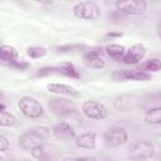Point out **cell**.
<instances>
[{"label":"cell","mask_w":161,"mask_h":161,"mask_svg":"<svg viewBox=\"0 0 161 161\" xmlns=\"http://www.w3.org/2000/svg\"><path fill=\"white\" fill-rule=\"evenodd\" d=\"M125 52H126V48L119 44H109L104 48V53L112 59H116L118 62H121L122 57L125 55Z\"/></svg>","instance_id":"d6986e66"},{"label":"cell","mask_w":161,"mask_h":161,"mask_svg":"<svg viewBox=\"0 0 161 161\" xmlns=\"http://www.w3.org/2000/svg\"><path fill=\"white\" fill-rule=\"evenodd\" d=\"M58 150L52 146V145H39L35 148L30 150L31 156L36 160V161H54L55 157L58 156Z\"/></svg>","instance_id":"8fae6325"},{"label":"cell","mask_w":161,"mask_h":161,"mask_svg":"<svg viewBox=\"0 0 161 161\" xmlns=\"http://www.w3.org/2000/svg\"><path fill=\"white\" fill-rule=\"evenodd\" d=\"M143 119L148 125H161V106L153 107L146 111Z\"/></svg>","instance_id":"ac0fdd59"},{"label":"cell","mask_w":161,"mask_h":161,"mask_svg":"<svg viewBox=\"0 0 161 161\" xmlns=\"http://www.w3.org/2000/svg\"><path fill=\"white\" fill-rule=\"evenodd\" d=\"M48 91L54 93V94H59V96H69V97H78L79 92L69 86V84H64V83H49L47 86Z\"/></svg>","instance_id":"5bb4252c"},{"label":"cell","mask_w":161,"mask_h":161,"mask_svg":"<svg viewBox=\"0 0 161 161\" xmlns=\"http://www.w3.org/2000/svg\"><path fill=\"white\" fill-rule=\"evenodd\" d=\"M128 155L135 161H145L152 158L155 155V146L150 141L140 140L135 141L128 150Z\"/></svg>","instance_id":"3957f363"},{"label":"cell","mask_w":161,"mask_h":161,"mask_svg":"<svg viewBox=\"0 0 161 161\" xmlns=\"http://www.w3.org/2000/svg\"><path fill=\"white\" fill-rule=\"evenodd\" d=\"M140 69L147 72V73H156V72H160L161 70V60L157 59V58H151V59H147L145 62H142L140 64Z\"/></svg>","instance_id":"ffe728a7"},{"label":"cell","mask_w":161,"mask_h":161,"mask_svg":"<svg viewBox=\"0 0 161 161\" xmlns=\"http://www.w3.org/2000/svg\"><path fill=\"white\" fill-rule=\"evenodd\" d=\"M18 106H19V109L21 111V113L29 118H40L44 112L42 103L29 96L21 97Z\"/></svg>","instance_id":"5b68a950"},{"label":"cell","mask_w":161,"mask_h":161,"mask_svg":"<svg viewBox=\"0 0 161 161\" xmlns=\"http://www.w3.org/2000/svg\"><path fill=\"white\" fill-rule=\"evenodd\" d=\"M116 8L119 13L127 14V15H140L146 11L147 3L145 0H128V1H117Z\"/></svg>","instance_id":"ba28073f"},{"label":"cell","mask_w":161,"mask_h":161,"mask_svg":"<svg viewBox=\"0 0 161 161\" xmlns=\"http://www.w3.org/2000/svg\"><path fill=\"white\" fill-rule=\"evenodd\" d=\"M82 112L87 118L91 119H103L108 116V109L102 103L93 99H87L83 102Z\"/></svg>","instance_id":"8992f818"},{"label":"cell","mask_w":161,"mask_h":161,"mask_svg":"<svg viewBox=\"0 0 161 161\" xmlns=\"http://www.w3.org/2000/svg\"><path fill=\"white\" fill-rule=\"evenodd\" d=\"M96 137H97V135L94 132H84V133L78 135L74 138V143L79 148L93 150L96 147Z\"/></svg>","instance_id":"9a60e30c"},{"label":"cell","mask_w":161,"mask_h":161,"mask_svg":"<svg viewBox=\"0 0 161 161\" xmlns=\"http://www.w3.org/2000/svg\"><path fill=\"white\" fill-rule=\"evenodd\" d=\"M20 161H30V160H20Z\"/></svg>","instance_id":"4316f807"},{"label":"cell","mask_w":161,"mask_h":161,"mask_svg":"<svg viewBox=\"0 0 161 161\" xmlns=\"http://www.w3.org/2000/svg\"><path fill=\"white\" fill-rule=\"evenodd\" d=\"M156 31H157V36L161 38V20L157 23V28H156Z\"/></svg>","instance_id":"484cf974"},{"label":"cell","mask_w":161,"mask_h":161,"mask_svg":"<svg viewBox=\"0 0 161 161\" xmlns=\"http://www.w3.org/2000/svg\"><path fill=\"white\" fill-rule=\"evenodd\" d=\"M26 54L33 59H38V58H43L47 54V50L43 47H29L26 49Z\"/></svg>","instance_id":"7402d4cb"},{"label":"cell","mask_w":161,"mask_h":161,"mask_svg":"<svg viewBox=\"0 0 161 161\" xmlns=\"http://www.w3.org/2000/svg\"><path fill=\"white\" fill-rule=\"evenodd\" d=\"M83 63L93 69H101L106 65V58H104V50L102 49H91L87 50L83 57Z\"/></svg>","instance_id":"9c48e42d"},{"label":"cell","mask_w":161,"mask_h":161,"mask_svg":"<svg viewBox=\"0 0 161 161\" xmlns=\"http://www.w3.org/2000/svg\"><path fill=\"white\" fill-rule=\"evenodd\" d=\"M72 13L82 20H96L101 15V9L94 1H80L72 8Z\"/></svg>","instance_id":"7a4b0ae2"},{"label":"cell","mask_w":161,"mask_h":161,"mask_svg":"<svg viewBox=\"0 0 161 161\" xmlns=\"http://www.w3.org/2000/svg\"><path fill=\"white\" fill-rule=\"evenodd\" d=\"M104 142L109 147H117L121 145H125L128 141L127 132L122 127H112L104 132Z\"/></svg>","instance_id":"52a82bcc"},{"label":"cell","mask_w":161,"mask_h":161,"mask_svg":"<svg viewBox=\"0 0 161 161\" xmlns=\"http://www.w3.org/2000/svg\"><path fill=\"white\" fill-rule=\"evenodd\" d=\"M49 135H50V130L48 127L44 126L34 127L21 133L18 137V143L23 150H33L36 146L42 145L49 137Z\"/></svg>","instance_id":"6da1fadb"},{"label":"cell","mask_w":161,"mask_h":161,"mask_svg":"<svg viewBox=\"0 0 161 161\" xmlns=\"http://www.w3.org/2000/svg\"><path fill=\"white\" fill-rule=\"evenodd\" d=\"M0 58L4 64H8L9 67L13 68V65H15L19 62V53L14 47L3 44L0 47Z\"/></svg>","instance_id":"4fadbf2b"},{"label":"cell","mask_w":161,"mask_h":161,"mask_svg":"<svg viewBox=\"0 0 161 161\" xmlns=\"http://www.w3.org/2000/svg\"><path fill=\"white\" fill-rule=\"evenodd\" d=\"M48 106H49V109L52 111V113L55 114L57 117L64 118V117H69V116L77 113L75 104L70 99H65L62 97L49 99Z\"/></svg>","instance_id":"277c9868"},{"label":"cell","mask_w":161,"mask_h":161,"mask_svg":"<svg viewBox=\"0 0 161 161\" xmlns=\"http://www.w3.org/2000/svg\"><path fill=\"white\" fill-rule=\"evenodd\" d=\"M54 73H59V74H63L65 77L74 78V79L80 78V74H79L78 69L74 67V64L68 63V62H64V63H60V64L55 65L54 67Z\"/></svg>","instance_id":"e0dca14e"},{"label":"cell","mask_w":161,"mask_h":161,"mask_svg":"<svg viewBox=\"0 0 161 161\" xmlns=\"http://www.w3.org/2000/svg\"><path fill=\"white\" fill-rule=\"evenodd\" d=\"M80 49V48H83L82 45H65V47H57L55 49H57V52H69L70 49Z\"/></svg>","instance_id":"cb8c5ba5"},{"label":"cell","mask_w":161,"mask_h":161,"mask_svg":"<svg viewBox=\"0 0 161 161\" xmlns=\"http://www.w3.org/2000/svg\"><path fill=\"white\" fill-rule=\"evenodd\" d=\"M10 143H9V140L4 136V135H0V151L1 152H5L8 148H9Z\"/></svg>","instance_id":"603a6c76"},{"label":"cell","mask_w":161,"mask_h":161,"mask_svg":"<svg viewBox=\"0 0 161 161\" xmlns=\"http://www.w3.org/2000/svg\"><path fill=\"white\" fill-rule=\"evenodd\" d=\"M72 161H97L94 157L92 156H84V157H78V158H74Z\"/></svg>","instance_id":"d4e9b609"},{"label":"cell","mask_w":161,"mask_h":161,"mask_svg":"<svg viewBox=\"0 0 161 161\" xmlns=\"http://www.w3.org/2000/svg\"><path fill=\"white\" fill-rule=\"evenodd\" d=\"M15 123H16V118L10 112H8L6 109L0 111V125L3 127H10L14 126Z\"/></svg>","instance_id":"44dd1931"},{"label":"cell","mask_w":161,"mask_h":161,"mask_svg":"<svg viewBox=\"0 0 161 161\" xmlns=\"http://www.w3.org/2000/svg\"><path fill=\"white\" fill-rule=\"evenodd\" d=\"M146 55V48L143 44H133L128 49H126L125 55L122 57L121 62L125 64H137L140 63Z\"/></svg>","instance_id":"30bf717a"},{"label":"cell","mask_w":161,"mask_h":161,"mask_svg":"<svg viewBox=\"0 0 161 161\" xmlns=\"http://www.w3.org/2000/svg\"><path fill=\"white\" fill-rule=\"evenodd\" d=\"M52 133L55 138L62 141H69L74 140L77 137L73 127L68 122H58L52 127Z\"/></svg>","instance_id":"7c38bea8"},{"label":"cell","mask_w":161,"mask_h":161,"mask_svg":"<svg viewBox=\"0 0 161 161\" xmlns=\"http://www.w3.org/2000/svg\"><path fill=\"white\" fill-rule=\"evenodd\" d=\"M160 161H161V160H160Z\"/></svg>","instance_id":"83f0119b"},{"label":"cell","mask_w":161,"mask_h":161,"mask_svg":"<svg viewBox=\"0 0 161 161\" xmlns=\"http://www.w3.org/2000/svg\"><path fill=\"white\" fill-rule=\"evenodd\" d=\"M118 75H119V78L126 79V80H148V79H151V74L140 68L123 70Z\"/></svg>","instance_id":"2e32d148"}]
</instances>
